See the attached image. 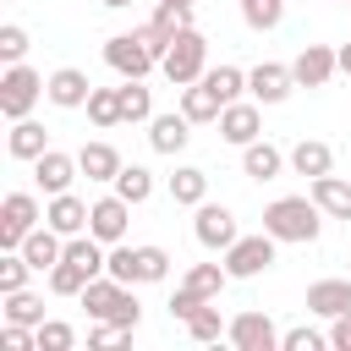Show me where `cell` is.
<instances>
[{"mask_svg": "<svg viewBox=\"0 0 351 351\" xmlns=\"http://www.w3.org/2000/svg\"><path fill=\"white\" fill-rule=\"evenodd\" d=\"M203 60H208V38H203L197 27H181L176 44H170V55H165L159 66H165V77H170L176 88H186V82L203 77Z\"/></svg>", "mask_w": 351, "mask_h": 351, "instance_id": "cell-5", "label": "cell"}, {"mask_svg": "<svg viewBox=\"0 0 351 351\" xmlns=\"http://www.w3.org/2000/svg\"><path fill=\"white\" fill-rule=\"evenodd\" d=\"M88 280H93V274H88V269H77L71 258H60V263L49 269V291H55V296H82V285H88Z\"/></svg>", "mask_w": 351, "mask_h": 351, "instance_id": "cell-36", "label": "cell"}, {"mask_svg": "<svg viewBox=\"0 0 351 351\" xmlns=\"http://www.w3.org/2000/svg\"><path fill=\"white\" fill-rule=\"evenodd\" d=\"M197 82H208L219 104H236V99H241V88H247V71H236V66H214V71H203Z\"/></svg>", "mask_w": 351, "mask_h": 351, "instance_id": "cell-32", "label": "cell"}, {"mask_svg": "<svg viewBox=\"0 0 351 351\" xmlns=\"http://www.w3.org/2000/svg\"><path fill=\"white\" fill-rule=\"evenodd\" d=\"M335 71H340V55H335L329 44H307V49L291 60V77H296L302 88H324Z\"/></svg>", "mask_w": 351, "mask_h": 351, "instance_id": "cell-12", "label": "cell"}, {"mask_svg": "<svg viewBox=\"0 0 351 351\" xmlns=\"http://www.w3.org/2000/svg\"><path fill=\"white\" fill-rule=\"evenodd\" d=\"M313 203H318L329 219H351V181H340V176H318V181H313Z\"/></svg>", "mask_w": 351, "mask_h": 351, "instance_id": "cell-23", "label": "cell"}, {"mask_svg": "<svg viewBox=\"0 0 351 351\" xmlns=\"http://www.w3.org/2000/svg\"><path fill=\"white\" fill-rule=\"evenodd\" d=\"M280 16H285V0H241V22L258 27V33L280 27Z\"/></svg>", "mask_w": 351, "mask_h": 351, "instance_id": "cell-37", "label": "cell"}, {"mask_svg": "<svg viewBox=\"0 0 351 351\" xmlns=\"http://www.w3.org/2000/svg\"><path fill=\"white\" fill-rule=\"evenodd\" d=\"M16 252H22V258H27L38 274H44V269H55V263L66 258V236H60L55 225H38V230H27V241H22Z\"/></svg>", "mask_w": 351, "mask_h": 351, "instance_id": "cell-16", "label": "cell"}, {"mask_svg": "<svg viewBox=\"0 0 351 351\" xmlns=\"http://www.w3.org/2000/svg\"><path fill=\"white\" fill-rule=\"evenodd\" d=\"M230 280V269H219V263H192L186 269V280H181V291L170 296V318H181L186 324V313L192 307H203L208 296H219V285Z\"/></svg>", "mask_w": 351, "mask_h": 351, "instance_id": "cell-6", "label": "cell"}, {"mask_svg": "<svg viewBox=\"0 0 351 351\" xmlns=\"http://www.w3.org/2000/svg\"><path fill=\"white\" fill-rule=\"evenodd\" d=\"M225 329H230V324H225V318H219V307H208V302L186 313V335H192L197 346H214V340H219Z\"/></svg>", "mask_w": 351, "mask_h": 351, "instance_id": "cell-31", "label": "cell"}, {"mask_svg": "<svg viewBox=\"0 0 351 351\" xmlns=\"http://www.w3.org/2000/svg\"><path fill=\"white\" fill-rule=\"evenodd\" d=\"M27 230H38V197L33 192H5V203H0V247L16 252L27 241Z\"/></svg>", "mask_w": 351, "mask_h": 351, "instance_id": "cell-7", "label": "cell"}, {"mask_svg": "<svg viewBox=\"0 0 351 351\" xmlns=\"http://www.w3.org/2000/svg\"><path fill=\"white\" fill-rule=\"evenodd\" d=\"M186 137H192V121L176 110V115H154L148 121V143H154V154H181L186 148Z\"/></svg>", "mask_w": 351, "mask_h": 351, "instance_id": "cell-21", "label": "cell"}, {"mask_svg": "<svg viewBox=\"0 0 351 351\" xmlns=\"http://www.w3.org/2000/svg\"><path fill=\"white\" fill-rule=\"evenodd\" d=\"M77 170H82V165H77L71 154H60V148H49V154H38V159H33V176H38V186H44L49 197H55V192H71Z\"/></svg>", "mask_w": 351, "mask_h": 351, "instance_id": "cell-15", "label": "cell"}, {"mask_svg": "<svg viewBox=\"0 0 351 351\" xmlns=\"http://www.w3.org/2000/svg\"><path fill=\"white\" fill-rule=\"evenodd\" d=\"M329 346H335V351H351V313H346V318H335V329H329Z\"/></svg>", "mask_w": 351, "mask_h": 351, "instance_id": "cell-44", "label": "cell"}, {"mask_svg": "<svg viewBox=\"0 0 351 351\" xmlns=\"http://www.w3.org/2000/svg\"><path fill=\"white\" fill-rule=\"evenodd\" d=\"M280 165H285V154H280L274 143H247V148H241V170H247L252 181H274Z\"/></svg>", "mask_w": 351, "mask_h": 351, "instance_id": "cell-27", "label": "cell"}, {"mask_svg": "<svg viewBox=\"0 0 351 351\" xmlns=\"http://www.w3.org/2000/svg\"><path fill=\"white\" fill-rule=\"evenodd\" d=\"M291 170H296V176H307V181H318V176H329V170H335V148H329V143H318V137H302V143L291 148Z\"/></svg>", "mask_w": 351, "mask_h": 351, "instance_id": "cell-22", "label": "cell"}, {"mask_svg": "<svg viewBox=\"0 0 351 351\" xmlns=\"http://www.w3.org/2000/svg\"><path fill=\"white\" fill-rule=\"evenodd\" d=\"M71 324H60V318H44L38 324V351H71Z\"/></svg>", "mask_w": 351, "mask_h": 351, "instance_id": "cell-39", "label": "cell"}, {"mask_svg": "<svg viewBox=\"0 0 351 351\" xmlns=\"http://www.w3.org/2000/svg\"><path fill=\"white\" fill-rule=\"evenodd\" d=\"M225 340H230L236 351H274V346H280V329H274L269 313H236L230 329H225Z\"/></svg>", "mask_w": 351, "mask_h": 351, "instance_id": "cell-9", "label": "cell"}, {"mask_svg": "<svg viewBox=\"0 0 351 351\" xmlns=\"http://www.w3.org/2000/svg\"><path fill=\"white\" fill-rule=\"evenodd\" d=\"M318 214H324V208H318L313 197H274V203L263 208V230H269L274 241H318V230H324Z\"/></svg>", "mask_w": 351, "mask_h": 351, "instance_id": "cell-2", "label": "cell"}, {"mask_svg": "<svg viewBox=\"0 0 351 351\" xmlns=\"http://www.w3.org/2000/svg\"><path fill=\"white\" fill-rule=\"evenodd\" d=\"M176 33H181V27H176ZM176 33H170V27H159V22H143V27H137V38L148 44V55H154V60H165V55H170Z\"/></svg>", "mask_w": 351, "mask_h": 351, "instance_id": "cell-40", "label": "cell"}, {"mask_svg": "<svg viewBox=\"0 0 351 351\" xmlns=\"http://www.w3.org/2000/svg\"><path fill=\"white\" fill-rule=\"evenodd\" d=\"M22 55H27V33H22L16 22H5V27H0V60H5V66H16Z\"/></svg>", "mask_w": 351, "mask_h": 351, "instance_id": "cell-42", "label": "cell"}, {"mask_svg": "<svg viewBox=\"0 0 351 351\" xmlns=\"http://www.w3.org/2000/svg\"><path fill=\"white\" fill-rule=\"evenodd\" d=\"M280 351H324V335L307 329V324H302V329H285V335H280Z\"/></svg>", "mask_w": 351, "mask_h": 351, "instance_id": "cell-43", "label": "cell"}, {"mask_svg": "<svg viewBox=\"0 0 351 351\" xmlns=\"http://www.w3.org/2000/svg\"><path fill=\"white\" fill-rule=\"evenodd\" d=\"M219 110H225V104L214 99V88H208V82H186V88H181V115H186L192 126L219 121Z\"/></svg>", "mask_w": 351, "mask_h": 351, "instance_id": "cell-24", "label": "cell"}, {"mask_svg": "<svg viewBox=\"0 0 351 351\" xmlns=\"http://www.w3.org/2000/svg\"><path fill=\"white\" fill-rule=\"evenodd\" d=\"M5 324H27V329H38L44 324V302L22 285V291H5Z\"/></svg>", "mask_w": 351, "mask_h": 351, "instance_id": "cell-30", "label": "cell"}, {"mask_svg": "<svg viewBox=\"0 0 351 351\" xmlns=\"http://www.w3.org/2000/svg\"><path fill=\"white\" fill-rule=\"evenodd\" d=\"M99 5H110V11H121V5H132V0H99Z\"/></svg>", "mask_w": 351, "mask_h": 351, "instance_id": "cell-46", "label": "cell"}, {"mask_svg": "<svg viewBox=\"0 0 351 351\" xmlns=\"http://www.w3.org/2000/svg\"><path fill=\"white\" fill-rule=\"evenodd\" d=\"M274 263V236L263 230V236H236L230 247H225V269H230V280H252V274H263Z\"/></svg>", "mask_w": 351, "mask_h": 351, "instance_id": "cell-8", "label": "cell"}, {"mask_svg": "<svg viewBox=\"0 0 351 351\" xmlns=\"http://www.w3.org/2000/svg\"><path fill=\"white\" fill-rule=\"evenodd\" d=\"M88 93H93V82H88L77 66H60V71L49 77V88H44V99H49V104H60V110H82V104H88Z\"/></svg>", "mask_w": 351, "mask_h": 351, "instance_id": "cell-18", "label": "cell"}, {"mask_svg": "<svg viewBox=\"0 0 351 351\" xmlns=\"http://www.w3.org/2000/svg\"><path fill=\"white\" fill-rule=\"evenodd\" d=\"M154 22L159 27H192V0H159V11H154Z\"/></svg>", "mask_w": 351, "mask_h": 351, "instance_id": "cell-41", "label": "cell"}, {"mask_svg": "<svg viewBox=\"0 0 351 351\" xmlns=\"http://www.w3.org/2000/svg\"><path fill=\"white\" fill-rule=\"evenodd\" d=\"M170 197H176L181 208H197V203L208 197V176H203L197 165H181V170L170 176Z\"/></svg>", "mask_w": 351, "mask_h": 351, "instance_id": "cell-28", "label": "cell"}, {"mask_svg": "<svg viewBox=\"0 0 351 351\" xmlns=\"http://www.w3.org/2000/svg\"><path fill=\"white\" fill-rule=\"evenodd\" d=\"M104 60H110V71H121V77H148V71H154V55H148V44H143L137 33H115V38L104 44Z\"/></svg>", "mask_w": 351, "mask_h": 351, "instance_id": "cell-10", "label": "cell"}, {"mask_svg": "<svg viewBox=\"0 0 351 351\" xmlns=\"http://www.w3.org/2000/svg\"><path fill=\"white\" fill-rule=\"evenodd\" d=\"M5 148H11V159H38V154H49V143H44V126H38L33 115L11 121V137H5Z\"/></svg>", "mask_w": 351, "mask_h": 351, "instance_id": "cell-25", "label": "cell"}, {"mask_svg": "<svg viewBox=\"0 0 351 351\" xmlns=\"http://www.w3.org/2000/svg\"><path fill=\"white\" fill-rule=\"evenodd\" d=\"M192 230H197L203 247H230V241L241 236V230H236V214H230L225 203H208V197L197 203V225H192Z\"/></svg>", "mask_w": 351, "mask_h": 351, "instance_id": "cell-13", "label": "cell"}, {"mask_svg": "<svg viewBox=\"0 0 351 351\" xmlns=\"http://www.w3.org/2000/svg\"><path fill=\"white\" fill-rule=\"evenodd\" d=\"M77 165H82L88 181H115V176H121V154H115L110 143H82Z\"/></svg>", "mask_w": 351, "mask_h": 351, "instance_id": "cell-26", "label": "cell"}, {"mask_svg": "<svg viewBox=\"0 0 351 351\" xmlns=\"http://www.w3.org/2000/svg\"><path fill=\"white\" fill-rule=\"evenodd\" d=\"M335 55H340V71L351 77V44H346V49H335Z\"/></svg>", "mask_w": 351, "mask_h": 351, "instance_id": "cell-45", "label": "cell"}, {"mask_svg": "<svg viewBox=\"0 0 351 351\" xmlns=\"http://www.w3.org/2000/svg\"><path fill=\"white\" fill-rule=\"evenodd\" d=\"M121 121H154V93L143 88V77H126V88H121Z\"/></svg>", "mask_w": 351, "mask_h": 351, "instance_id": "cell-33", "label": "cell"}, {"mask_svg": "<svg viewBox=\"0 0 351 351\" xmlns=\"http://www.w3.org/2000/svg\"><path fill=\"white\" fill-rule=\"evenodd\" d=\"M126 219H132V203L115 192V197H99V203H93V214H88V230H93L104 247H115V241H126Z\"/></svg>", "mask_w": 351, "mask_h": 351, "instance_id": "cell-11", "label": "cell"}, {"mask_svg": "<svg viewBox=\"0 0 351 351\" xmlns=\"http://www.w3.org/2000/svg\"><path fill=\"white\" fill-rule=\"evenodd\" d=\"M82 307H88V318H99V324H121L126 335L137 329V318H143V307H137V296H132V285H121V280H88L82 285Z\"/></svg>", "mask_w": 351, "mask_h": 351, "instance_id": "cell-1", "label": "cell"}, {"mask_svg": "<svg viewBox=\"0 0 351 351\" xmlns=\"http://www.w3.org/2000/svg\"><path fill=\"white\" fill-rule=\"evenodd\" d=\"M88 214H93V208H88L82 197L55 192V197H49V208H44V225H55L60 236H82V230H88Z\"/></svg>", "mask_w": 351, "mask_h": 351, "instance_id": "cell-20", "label": "cell"}, {"mask_svg": "<svg viewBox=\"0 0 351 351\" xmlns=\"http://www.w3.org/2000/svg\"><path fill=\"white\" fill-rule=\"evenodd\" d=\"M49 82L33 71V66H5V77H0V115L5 121H22V115H33V104H38V93H44Z\"/></svg>", "mask_w": 351, "mask_h": 351, "instance_id": "cell-4", "label": "cell"}, {"mask_svg": "<svg viewBox=\"0 0 351 351\" xmlns=\"http://www.w3.org/2000/svg\"><path fill=\"white\" fill-rule=\"evenodd\" d=\"M88 121L104 126V132L121 126V88H93V93H88Z\"/></svg>", "mask_w": 351, "mask_h": 351, "instance_id": "cell-34", "label": "cell"}, {"mask_svg": "<svg viewBox=\"0 0 351 351\" xmlns=\"http://www.w3.org/2000/svg\"><path fill=\"white\" fill-rule=\"evenodd\" d=\"M307 313H318V318H346V313H351V280H313V285H307Z\"/></svg>", "mask_w": 351, "mask_h": 351, "instance_id": "cell-17", "label": "cell"}, {"mask_svg": "<svg viewBox=\"0 0 351 351\" xmlns=\"http://www.w3.org/2000/svg\"><path fill=\"white\" fill-rule=\"evenodd\" d=\"M27 274H33V263H27L22 252H0V296H5V291H22Z\"/></svg>", "mask_w": 351, "mask_h": 351, "instance_id": "cell-38", "label": "cell"}, {"mask_svg": "<svg viewBox=\"0 0 351 351\" xmlns=\"http://www.w3.org/2000/svg\"><path fill=\"white\" fill-rule=\"evenodd\" d=\"M104 274L121 280V285H154V280L170 274V252H165V247H121V241H115Z\"/></svg>", "mask_w": 351, "mask_h": 351, "instance_id": "cell-3", "label": "cell"}, {"mask_svg": "<svg viewBox=\"0 0 351 351\" xmlns=\"http://www.w3.org/2000/svg\"><path fill=\"white\" fill-rule=\"evenodd\" d=\"M258 126H263V121H258V104H241V99H236V104H225V110H219V137H225V143H236V148L258 143Z\"/></svg>", "mask_w": 351, "mask_h": 351, "instance_id": "cell-19", "label": "cell"}, {"mask_svg": "<svg viewBox=\"0 0 351 351\" xmlns=\"http://www.w3.org/2000/svg\"><path fill=\"white\" fill-rule=\"evenodd\" d=\"M66 258L77 263V269H88V274H104V263H110V252H104V241L88 230V236H66Z\"/></svg>", "mask_w": 351, "mask_h": 351, "instance_id": "cell-29", "label": "cell"}, {"mask_svg": "<svg viewBox=\"0 0 351 351\" xmlns=\"http://www.w3.org/2000/svg\"><path fill=\"white\" fill-rule=\"evenodd\" d=\"M291 66H280V60H263V66H252L247 71V93L258 99V104H280L285 93H291Z\"/></svg>", "mask_w": 351, "mask_h": 351, "instance_id": "cell-14", "label": "cell"}, {"mask_svg": "<svg viewBox=\"0 0 351 351\" xmlns=\"http://www.w3.org/2000/svg\"><path fill=\"white\" fill-rule=\"evenodd\" d=\"M115 192L137 208V203H148V192H154V176L143 170V165H121V176H115Z\"/></svg>", "mask_w": 351, "mask_h": 351, "instance_id": "cell-35", "label": "cell"}]
</instances>
